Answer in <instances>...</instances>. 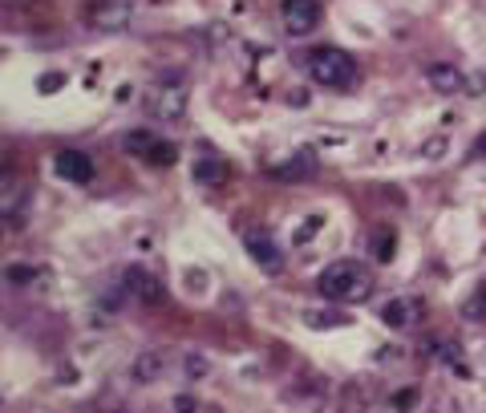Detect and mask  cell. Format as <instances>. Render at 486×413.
<instances>
[{
	"label": "cell",
	"mask_w": 486,
	"mask_h": 413,
	"mask_svg": "<svg viewBox=\"0 0 486 413\" xmlns=\"http://www.w3.org/2000/svg\"><path fill=\"white\" fill-rule=\"evenodd\" d=\"M389 405H394V409H410V405H418V389H397V393L389 397Z\"/></svg>",
	"instance_id": "obj_19"
},
{
	"label": "cell",
	"mask_w": 486,
	"mask_h": 413,
	"mask_svg": "<svg viewBox=\"0 0 486 413\" xmlns=\"http://www.w3.org/2000/svg\"><path fill=\"white\" fill-rule=\"evenodd\" d=\"M312 171H316V155H312V150H300L292 163L275 166V175L280 179H300V175H312Z\"/></svg>",
	"instance_id": "obj_13"
},
{
	"label": "cell",
	"mask_w": 486,
	"mask_h": 413,
	"mask_svg": "<svg viewBox=\"0 0 486 413\" xmlns=\"http://www.w3.org/2000/svg\"><path fill=\"white\" fill-rule=\"evenodd\" d=\"M122 280H126V292L134 296V300H142V304H163L166 300V288L158 284L147 267H126Z\"/></svg>",
	"instance_id": "obj_10"
},
{
	"label": "cell",
	"mask_w": 486,
	"mask_h": 413,
	"mask_svg": "<svg viewBox=\"0 0 486 413\" xmlns=\"http://www.w3.org/2000/svg\"><path fill=\"white\" fill-rule=\"evenodd\" d=\"M422 300L418 296H394V300L381 308V321L389 324V329H413V324L422 321Z\"/></svg>",
	"instance_id": "obj_8"
},
{
	"label": "cell",
	"mask_w": 486,
	"mask_h": 413,
	"mask_svg": "<svg viewBox=\"0 0 486 413\" xmlns=\"http://www.w3.org/2000/svg\"><path fill=\"white\" fill-rule=\"evenodd\" d=\"M9 284H28V280H37L41 275V267H25V264H17V267H9Z\"/></svg>",
	"instance_id": "obj_17"
},
{
	"label": "cell",
	"mask_w": 486,
	"mask_h": 413,
	"mask_svg": "<svg viewBox=\"0 0 486 413\" xmlns=\"http://www.w3.org/2000/svg\"><path fill=\"white\" fill-rule=\"evenodd\" d=\"M321 0H284L280 17H284V33L288 37H308L312 28L321 25Z\"/></svg>",
	"instance_id": "obj_5"
},
{
	"label": "cell",
	"mask_w": 486,
	"mask_h": 413,
	"mask_svg": "<svg viewBox=\"0 0 486 413\" xmlns=\"http://www.w3.org/2000/svg\"><path fill=\"white\" fill-rule=\"evenodd\" d=\"M130 17H134L130 0H90V9H85V20L98 33H122L130 25Z\"/></svg>",
	"instance_id": "obj_4"
},
{
	"label": "cell",
	"mask_w": 486,
	"mask_h": 413,
	"mask_svg": "<svg viewBox=\"0 0 486 413\" xmlns=\"http://www.w3.org/2000/svg\"><path fill=\"white\" fill-rule=\"evenodd\" d=\"M462 316H466V321H486V284L462 304Z\"/></svg>",
	"instance_id": "obj_16"
},
{
	"label": "cell",
	"mask_w": 486,
	"mask_h": 413,
	"mask_svg": "<svg viewBox=\"0 0 486 413\" xmlns=\"http://www.w3.org/2000/svg\"><path fill=\"white\" fill-rule=\"evenodd\" d=\"M308 77L324 90H349L357 82V61H353L345 49H316L308 53Z\"/></svg>",
	"instance_id": "obj_2"
},
{
	"label": "cell",
	"mask_w": 486,
	"mask_h": 413,
	"mask_svg": "<svg viewBox=\"0 0 486 413\" xmlns=\"http://www.w3.org/2000/svg\"><path fill=\"white\" fill-rule=\"evenodd\" d=\"M187 369H191V373H195V377H199V373H207V361L191 357V361H187Z\"/></svg>",
	"instance_id": "obj_22"
},
{
	"label": "cell",
	"mask_w": 486,
	"mask_h": 413,
	"mask_svg": "<svg viewBox=\"0 0 486 413\" xmlns=\"http://www.w3.org/2000/svg\"><path fill=\"white\" fill-rule=\"evenodd\" d=\"M239 239H243V248L251 251V259H256L264 272H280V267H284V256H280V248H275V239L267 235V231L239 227Z\"/></svg>",
	"instance_id": "obj_7"
},
{
	"label": "cell",
	"mask_w": 486,
	"mask_h": 413,
	"mask_svg": "<svg viewBox=\"0 0 486 413\" xmlns=\"http://www.w3.org/2000/svg\"><path fill=\"white\" fill-rule=\"evenodd\" d=\"M187 101H191V93H187L183 85L166 82L147 93V110H150V118H158V122H179L187 114Z\"/></svg>",
	"instance_id": "obj_3"
},
{
	"label": "cell",
	"mask_w": 486,
	"mask_h": 413,
	"mask_svg": "<svg viewBox=\"0 0 486 413\" xmlns=\"http://www.w3.org/2000/svg\"><path fill=\"white\" fill-rule=\"evenodd\" d=\"M426 82H430L434 93H442V98H454V93H466V77H462L458 65L450 61H438L426 69Z\"/></svg>",
	"instance_id": "obj_11"
},
{
	"label": "cell",
	"mask_w": 486,
	"mask_h": 413,
	"mask_svg": "<svg viewBox=\"0 0 486 413\" xmlns=\"http://www.w3.org/2000/svg\"><path fill=\"white\" fill-rule=\"evenodd\" d=\"M422 155H426V158H442V155H446V138H430Z\"/></svg>",
	"instance_id": "obj_21"
},
{
	"label": "cell",
	"mask_w": 486,
	"mask_h": 413,
	"mask_svg": "<svg viewBox=\"0 0 486 413\" xmlns=\"http://www.w3.org/2000/svg\"><path fill=\"white\" fill-rule=\"evenodd\" d=\"M223 175H227V166L215 155H203L199 163H195V179H199V183H223Z\"/></svg>",
	"instance_id": "obj_15"
},
{
	"label": "cell",
	"mask_w": 486,
	"mask_h": 413,
	"mask_svg": "<svg viewBox=\"0 0 486 413\" xmlns=\"http://www.w3.org/2000/svg\"><path fill=\"white\" fill-rule=\"evenodd\" d=\"M377 259H381V264H389V259H394V235H389V231H381V235H377Z\"/></svg>",
	"instance_id": "obj_18"
},
{
	"label": "cell",
	"mask_w": 486,
	"mask_h": 413,
	"mask_svg": "<svg viewBox=\"0 0 486 413\" xmlns=\"http://www.w3.org/2000/svg\"><path fill=\"white\" fill-rule=\"evenodd\" d=\"M53 171H57V179L77 183V187H85L93 179V163H90V155H82V150H61V155L53 158Z\"/></svg>",
	"instance_id": "obj_9"
},
{
	"label": "cell",
	"mask_w": 486,
	"mask_h": 413,
	"mask_svg": "<svg viewBox=\"0 0 486 413\" xmlns=\"http://www.w3.org/2000/svg\"><path fill=\"white\" fill-rule=\"evenodd\" d=\"M316 288H321V296L332 304H361L373 292V275H369V267L357 264V259H332V264L316 275Z\"/></svg>",
	"instance_id": "obj_1"
},
{
	"label": "cell",
	"mask_w": 486,
	"mask_h": 413,
	"mask_svg": "<svg viewBox=\"0 0 486 413\" xmlns=\"http://www.w3.org/2000/svg\"><path fill=\"white\" fill-rule=\"evenodd\" d=\"M304 324H308V329H345L349 316L329 313V308H308V313H304Z\"/></svg>",
	"instance_id": "obj_14"
},
{
	"label": "cell",
	"mask_w": 486,
	"mask_h": 413,
	"mask_svg": "<svg viewBox=\"0 0 486 413\" xmlns=\"http://www.w3.org/2000/svg\"><path fill=\"white\" fill-rule=\"evenodd\" d=\"M163 369H166V357L158 349H147V353H138L134 357V365H130V377H134L138 385H155L158 377H163Z\"/></svg>",
	"instance_id": "obj_12"
},
{
	"label": "cell",
	"mask_w": 486,
	"mask_h": 413,
	"mask_svg": "<svg viewBox=\"0 0 486 413\" xmlns=\"http://www.w3.org/2000/svg\"><path fill=\"white\" fill-rule=\"evenodd\" d=\"M122 147H126L130 155H138V158H147V163H155V166H171V163H175V155H179V150L171 147V142L163 147V138L150 134V130H130V134L122 138Z\"/></svg>",
	"instance_id": "obj_6"
},
{
	"label": "cell",
	"mask_w": 486,
	"mask_h": 413,
	"mask_svg": "<svg viewBox=\"0 0 486 413\" xmlns=\"http://www.w3.org/2000/svg\"><path fill=\"white\" fill-rule=\"evenodd\" d=\"M321 231V215H312V223H304V227H296V243H304L308 235H316Z\"/></svg>",
	"instance_id": "obj_20"
},
{
	"label": "cell",
	"mask_w": 486,
	"mask_h": 413,
	"mask_svg": "<svg viewBox=\"0 0 486 413\" xmlns=\"http://www.w3.org/2000/svg\"><path fill=\"white\" fill-rule=\"evenodd\" d=\"M195 405H199L195 397H175V409H195Z\"/></svg>",
	"instance_id": "obj_23"
},
{
	"label": "cell",
	"mask_w": 486,
	"mask_h": 413,
	"mask_svg": "<svg viewBox=\"0 0 486 413\" xmlns=\"http://www.w3.org/2000/svg\"><path fill=\"white\" fill-rule=\"evenodd\" d=\"M474 158H486V134L474 142Z\"/></svg>",
	"instance_id": "obj_24"
}]
</instances>
